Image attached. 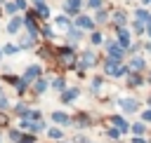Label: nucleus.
<instances>
[{
	"mask_svg": "<svg viewBox=\"0 0 151 143\" xmlns=\"http://www.w3.org/2000/svg\"><path fill=\"white\" fill-rule=\"evenodd\" d=\"M118 105H120L127 115L139 113V101H137V98H127V96H123V98H118Z\"/></svg>",
	"mask_w": 151,
	"mask_h": 143,
	"instance_id": "obj_1",
	"label": "nucleus"
},
{
	"mask_svg": "<svg viewBox=\"0 0 151 143\" xmlns=\"http://www.w3.org/2000/svg\"><path fill=\"white\" fill-rule=\"evenodd\" d=\"M40 75H42V68H40L38 63H33V66H28V68H26V73H24V80H26V82H35Z\"/></svg>",
	"mask_w": 151,
	"mask_h": 143,
	"instance_id": "obj_2",
	"label": "nucleus"
},
{
	"mask_svg": "<svg viewBox=\"0 0 151 143\" xmlns=\"http://www.w3.org/2000/svg\"><path fill=\"white\" fill-rule=\"evenodd\" d=\"M50 117H52V122H54V124H61V127H68V124H73L71 115H66V113H61V110H54Z\"/></svg>",
	"mask_w": 151,
	"mask_h": 143,
	"instance_id": "obj_3",
	"label": "nucleus"
},
{
	"mask_svg": "<svg viewBox=\"0 0 151 143\" xmlns=\"http://www.w3.org/2000/svg\"><path fill=\"white\" fill-rule=\"evenodd\" d=\"M111 124H113L120 134H127V131H130V122H127L123 115H113V117H111Z\"/></svg>",
	"mask_w": 151,
	"mask_h": 143,
	"instance_id": "obj_4",
	"label": "nucleus"
},
{
	"mask_svg": "<svg viewBox=\"0 0 151 143\" xmlns=\"http://www.w3.org/2000/svg\"><path fill=\"white\" fill-rule=\"evenodd\" d=\"M78 87H71V89H64L61 91V103H73L76 98H78Z\"/></svg>",
	"mask_w": 151,
	"mask_h": 143,
	"instance_id": "obj_5",
	"label": "nucleus"
},
{
	"mask_svg": "<svg viewBox=\"0 0 151 143\" xmlns=\"http://www.w3.org/2000/svg\"><path fill=\"white\" fill-rule=\"evenodd\" d=\"M120 68V59H113V56H109V61L104 63V70H106V75H116V70Z\"/></svg>",
	"mask_w": 151,
	"mask_h": 143,
	"instance_id": "obj_6",
	"label": "nucleus"
},
{
	"mask_svg": "<svg viewBox=\"0 0 151 143\" xmlns=\"http://www.w3.org/2000/svg\"><path fill=\"white\" fill-rule=\"evenodd\" d=\"M116 33H118V45L125 49V47H130V33L125 30V28H116Z\"/></svg>",
	"mask_w": 151,
	"mask_h": 143,
	"instance_id": "obj_7",
	"label": "nucleus"
},
{
	"mask_svg": "<svg viewBox=\"0 0 151 143\" xmlns=\"http://www.w3.org/2000/svg\"><path fill=\"white\" fill-rule=\"evenodd\" d=\"M21 26H24V19L14 16V19L7 23V33H12V35H14V33H19V30H21Z\"/></svg>",
	"mask_w": 151,
	"mask_h": 143,
	"instance_id": "obj_8",
	"label": "nucleus"
},
{
	"mask_svg": "<svg viewBox=\"0 0 151 143\" xmlns=\"http://www.w3.org/2000/svg\"><path fill=\"white\" fill-rule=\"evenodd\" d=\"M106 49H109V56H113V59H120V56H123V47H120L118 42H109Z\"/></svg>",
	"mask_w": 151,
	"mask_h": 143,
	"instance_id": "obj_9",
	"label": "nucleus"
},
{
	"mask_svg": "<svg viewBox=\"0 0 151 143\" xmlns=\"http://www.w3.org/2000/svg\"><path fill=\"white\" fill-rule=\"evenodd\" d=\"M130 131H132V136H144L146 134V124L139 120V122H132L130 124Z\"/></svg>",
	"mask_w": 151,
	"mask_h": 143,
	"instance_id": "obj_10",
	"label": "nucleus"
},
{
	"mask_svg": "<svg viewBox=\"0 0 151 143\" xmlns=\"http://www.w3.org/2000/svg\"><path fill=\"white\" fill-rule=\"evenodd\" d=\"M94 63H97V56H94L92 52H85V54H83V61H80L78 68H87V66H94Z\"/></svg>",
	"mask_w": 151,
	"mask_h": 143,
	"instance_id": "obj_11",
	"label": "nucleus"
},
{
	"mask_svg": "<svg viewBox=\"0 0 151 143\" xmlns=\"http://www.w3.org/2000/svg\"><path fill=\"white\" fill-rule=\"evenodd\" d=\"M47 136H50V138H52V141H57V143H59V141H64V138H66V136H64V131H61V129H59V127H50V129H47Z\"/></svg>",
	"mask_w": 151,
	"mask_h": 143,
	"instance_id": "obj_12",
	"label": "nucleus"
},
{
	"mask_svg": "<svg viewBox=\"0 0 151 143\" xmlns=\"http://www.w3.org/2000/svg\"><path fill=\"white\" fill-rule=\"evenodd\" d=\"M45 89H47V80H45V77H38V80L33 82V91H35V96H38V94H42Z\"/></svg>",
	"mask_w": 151,
	"mask_h": 143,
	"instance_id": "obj_13",
	"label": "nucleus"
},
{
	"mask_svg": "<svg viewBox=\"0 0 151 143\" xmlns=\"http://www.w3.org/2000/svg\"><path fill=\"white\" fill-rule=\"evenodd\" d=\"M80 2H83V0H66V5H64V9H66L68 14H76V12L80 9Z\"/></svg>",
	"mask_w": 151,
	"mask_h": 143,
	"instance_id": "obj_14",
	"label": "nucleus"
},
{
	"mask_svg": "<svg viewBox=\"0 0 151 143\" xmlns=\"http://www.w3.org/2000/svg\"><path fill=\"white\" fill-rule=\"evenodd\" d=\"M142 82H144V80H142L139 73H130V75H127V84H130V87H139Z\"/></svg>",
	"mask_w": 151,
	"mask_h": 143,
	"instance_id": "obj_15",
	"label": "nucleus"
},
{
	"mask_svg": "<svg viewBox=\"0 0 151 143\" xmlns=\"http://www.w3.org/2000/svg\"><path fill=\"white\" fill-rule=\"evenodd\" d=\"M21 136H24V131H21V129H9V131H7V138H9L12 143H19V141H21Z\"/></svg>",
	"mask_w": 151,
	"mask_h": 143,
	"instance_id": "obj_16",
	"label": "nucleus"
},
{
	"mask_svg": "<svg viewBox=\"0 0 151 143\" xmlns=\"http://www.w3.org/2000/svg\"><path fill=\"white\" fill-rule=\"evenodd\" d=\"M76 23H78L80 28H92V26H94V21H92L90 16H78V19H76Z\"/></svg>",
	"mask_w": 151,
	"mask_h": 143,
	"instance_id": "obj_17",
	"label": "nucleus"
},
{
	"mask_svg": "<svg viewBox=\"0 0 151 143\" xmlns=\"http://www.w3.org/2000/svg\"><path fill=\"white\" fill-rule=\"evenodd\" d=\"M52 89L61 94V91L66 89V82H64V77H54V80H52Z\"/></svg>",
	"mask_w": 151,
	"mask_h": 143,
	"instance_id": "obj_18",
	"label": "nucleus"
},
{
	"mask_svg": "<svg viewBox=\"0 0 151 143\" xmlns=\"http://www.w3.org/2000/svg\"><path fill=\"white\" fill-rule=\"evenodd\" d=\"M14 113L19 115V120H21V117H28V105H26V103H17V105H14Z\"/></svg>",
	"mask_w": 151,
	"mask_h": 143,
	"instance_id": "obj_19",
	"label": "nucleus"
},
{
	"mask_svg": "<svg viewBox=\"0 0 151 143\" xmlns=\"http://www.w3.org/2000/svg\"><path fill=\"white\" fill-rule=\"evenodd\" d=\"M113 21H116V28H123V23H125V12H113Z\"/></svg>",
	"mask_w": 151,
	"mask_h": 143,
	"instance_id": "obj_20",
	"label": "nucleus"
},
{
	"mask_svg": "<svg viewBox=\"0 0 151 143\" xmlns=\"http://www.w3.org/2000/svg\"><path fill=\"white\" fill-rule=\"evenodd\" d=\"M59 56L64 59V63H68V61L73 59V52H71L68 47H61V49H59Z\"/></svg>",
	"mask_w": 151,
	"mask_h": 143,
	"instance_id": "obj_21",
	"label": "nucleus"
},
{
	"mask_svg": "<svg viewBox=\"0 0 151 143\" xmlns=\"http://www.w3.org/2000/svg\"><path fill=\"white\" fill-rule=\"evenodd\" d=\"M134 16H137V21H146V23L151 21V14H149L146 9H137V14H134Z\"/></svg>",
	"mask_w": 151,
	"mask_h": 143,
	"instance_id": "obj_22",
	"label": "nucleus"
},
{
	"mask_svg": "<svg viewBox=\"0 0 151 143\" xmlns=\"http://www.w3.org/2000/svg\"><path fill=\"white\" fill-rule=\"evenodd\" d=\"M35 14H38V16H42V19H45V16H47V14H50V9H47V5H42V2H40V5H35Z\"/></svg>",
	"mask_w": 151,
	"mask_h": 143,
	"instance_id": "obj_23",
	"label": "nucleus"
},
{
	"mask_svg": "<svg viewBox=\"0 0 151 143\" xmlns=\"http://www.w3.org/2000/svg\"><path fill=\"white\" fill-rule=\"evenodd\" d=\"M130 68H134V70H142V68H144V59H139V56H134V59L130 61Z\"/></svg>",
	"mask_w": 151,
	"mask_h": 143,
	"instance_id": "obj_24",
	"label": "nucleus"
},
{
	"mask_svg": "<svg viewBox=\"0 0 151 143\" xmlns=\"http://www.w3.org/2000/svg\"><path fill=\"white\" fill-rule=\"evenodd\" d=\"M26 120H31V122H40L42 120V113L40 110H28V117Z\"/></svg>",
	"mask_w": 151,
	"mask_h": 143,
	"instance_id": "obj_25",
	"label": "nucleus"
},
{
	"mask_svg": "<svg viewBox=\"0 0 151 143\" xmlns=\"http://www.w3.org/2000/svg\"><path fill=\"white\" fill-rule=\"evenodd\" d=\"M106 136H109V138H111V141H118V138H120V136H123V134H120V131H118V129H116V127H111V129H106Z\"/></svg>",
	"mask_w": 151,
	"mask_h": 143,
	"instance_id": "obj_26",
	"label": "nucleus"
},
{
	"mask_svg": "<svg viewBox=\"0 0 151 143\" xmlns=\"http://www.w3.org/2000/svg\"><path fill=\"white\" fill-rule=\"evenodd\" d=\"M14 87H17V94H19V96H21V94H24V91H26V87H28V82H26V80H24V77H21V80H19V82H17V84H14Z\"/></svg>",
	"mask_w": 151,
	"mask_h": 143,
	"instance_id": "obj_27",
	"label": "nucleus"
},
{
	"mask_svg": "<svg viewBox=\"0 0 151 143\" xmlns=\"http://www.w3.org/2000/svg\"><path fill=\"white\" fill-rule=\"evenodd\" d=\"M80 38H83V33L78 28H68V40H80Z\"/></svg>",
	"mask_w": 151,
	"mask_h": 143,
	"instance_id": "obj_28",
	"label": "nucleus"
},
{
	"mask_svg": "<svg viewBox=\"0 0 151 143\" xmlns=\"http://www.w3.org/2000/svg\"><path fill=\"white\" fill-rule=\"evenodd\" d=\"M21 143H38V136L35 134H24L21 136Z\"/></svg>",
	"mask_w": 151,
	"mask_h": 143,
	"instance_id": "obj_29",
	"label": "nucleus"
},
{
	"mask_svg": "<svg viewBox=\"0 0 151 143\" xmlns=\"http://www.w3.org/2000/svg\"><path fill=\"white\" fill-rule=\"evenodd\" d=\"M54 23H57L59 28H68V19H66V16H57V21H54Z\"/></svg>",
	"mask_w": 151,
	"mask_h": 143,
	"instance_id": "obj_30",
	"label": "nucleus"
},
{
	"mask_svg": "<svg viewBox=\"0 0 151 143\" xmlns=\"http://www.w3.org/2000/svg\"><path fill=\"white\" fill-rule=\"evenodd\" d=\"M5 9H7L9 14H14V12L19 9V5H17V0H14V2H7V5H5Z\"/></svg>",
	"mask_w": 151,
	"mask_h": 143,
	"instance_id": "obj_31",
	"label": "nucleus"
},
{
	"mask_svg": "<svg viewBox=\"0 0 151 143\" xmlns=\"http://www.w3.org/2000/svg\"><path fill=\"white\" fill-rule=\"evenodd\" d=\"M101 82H104V77H94V80H92V84H90V87H92V91H97V89L101 87Z\"/></svg>",
	"mask_w": 151,
	"mask_h": 143,
	"instance_id": "obj_32",
	"label": "nucleus"
},
{
	"mask_svg": "<svg viewBox=\"0 0 151 143\" xmlns=\"http://www.w3.org/2000/svg\"><path fill=\"white\" fill-rule=\"evenodd\" d=\"M142 122H144V124H151V108L142 113Z\"/></svg>",
	"mask_w": 151,
	"mask_h": 143,
	"instance_id": "obj_33",
	"label": "nucleus"
},
{
	"mask_svg": "<svg viewBox=\"0 0 151 143\" xmlns=\"http://www.w3.org/2000/svg\"><path fill=\"white\" fill-rule=\"evenodd\" d=\"M125 75H130V73H127V68H125V66H120V68L116 70V75H113V77H125Z\"/></svg>",
	"mask_w": 151,
	"mask_h": 143,
	"instance_id": "obj_34",
	"label": "nucleus"
},
{
	"mask_svg": "<svg viewBox=\"0 0 151 143\" xmlns=\"http://www.w3.org/2000/svg\"><path fill=\"white\" fill-rule=\"evenodd\" d=\"M87 7H92V9H101V0H87Z\"/></svg>",
	"mask_w": 151,
	"mask_h": 143,
	"instance_id": "obj_35",
	"label": "nucleus"
},
{
	"mask_svg": "<svg viewBox=\"0 0 151 143\" xmlns=\"http://www.w3.org/2000/svg\"><path fill=\"white\" fill-rule=\"evenodd\" d=\"M2 52H5V54H14V52H17V45H5Z\"/></svg>",
	"mask_w": 151,
	"mask_h": 143,
	"instance_id": "obj_36",
	"label": "nucleus"
},
{
	"mask_svg": "<svg viewBox=\"0 0 151 143\" xmlns=\"http://www.w3.org/2000/svg\"><path fill=\"white\" fill-rule=\"evenodd\" d=\"M130 143H149V141H146L144 136H132V138H130Z\"/></svg>",
	"mask_w": 151,
	"mask_h": 143,
	"instance_id": "obj_37",
	"label": "nucleus"
},
{
	"mask_svg": "<svg viewBox=\"0 0 151 143\" xmlns=\"http://www.w3.org/2000/svg\"><path fill=\"white\" fill-rule=\"evenodd\" d=\"M101 42V33H92V45H99Z\"/></svg>",
	"mask_w": 151,
	"mask_h": 143,
	"instance_id": "obj_38",
	"label": "nucleus"
},
{
	"mask_svg": "<svg viewBox=\"0 0 151 143\" xmlns=\"http://www.w3.org/2000/svg\"><path fill=\"white\" fill-rule=\"evenodd\" d=\"M9 108V103H7V98L5 96H0V110H7Z\"/></svg>",
	"mask_w": 151,
	"mask_h": 143,
	"instance_id": "obj_39",
	"label": "nucleus"
},
{
	"mask_svg": "<svg viewBox=\"0 0 151 143\" xmlns=\"http://www.w3.org/2000/svg\"><path fill=\"white\" fill-rule=\"evenodd\" d=\"M132 28H134V30H137V33H144V26H142V23H139V21H134V23H132Z\"/></svg>",
	"mask_w": 151,
	"mask_h": 143,
	"instance_id": "obj_40",
	"label": "nucleus"
},
{
	"mask_svg": "<svg viewBox=\"0 0 151 143\" xmlns=\"http://www.w3.org/2000/svg\"><path fill=\"white\" fill-rule=\"evenodd\" d=\"M97 21H106V12H97Z\"/></svg>",
	"mask_w": 151,
	"mask_h": 143,
	"instance_id": "obj_41",
	"label": "nucleus"
},
{
	"mask_svg": "<svg viewBox=\"0 0 151 143\" xmlns=\"http://www.w3.org/2000/svg\"><path fill=\"white\" fill-rule=\"evenodd\" d=\"M73 143H87V138H85V136H76V138H73Z\"/></svg>",
	"mask_w": 151,
	"mask_h": 143,
	"instance_id": "obj_42",
	"label": "nucleus"
},
{
	"mask_svg": "<svg viewBox=\"0 0 151 143\" xmlns=\"http://www.w3.org/2000/svg\"><path fill=\"white\" fill-rule=\"evenodd\" d=\"M146 103H149V108H151V96H149V98H146Z\"/></svg>",
	"mask_w": 151,
	"mask_h": 143,
	"instance_id": "obj_43",
	"label": "nucleus"
},
{
	"mask_svg": "<svg viewBox=\"0 0 151 143\" xmlns=\"http://www.w3.org/2000/svg\"><path fill=\"white\" fill-rule=\"evenodd\" d=\"M33 2H35V5H40V2H42V0H33Z\"/></svg>",
	"mask_w": 151,
	"mask_h": 143,
	"instance_id": "obj_44",
	"label": "nucleus"
},
{
	"mask_svg": "<svg viewBox=\"0 0 151 143\" xmlns=\"http://www.w3.org/2000/svg\"><path fill=\"white\" fill-rule=\"evenodd\" d=\"M142 2H144V5H149V2H151V0H142Z\"/></svg>",
	"mask_w": 151,
	"mask_h": 143,
	"instance_id": "obj_45",
	"label": "nucleus"
},
{
	"mask_svg": "<svg viewBox=\"0 0 151 143\" xmlns=\"http://www.w3.org/2000/svg\"><path fill=\"white\" fill-rule=\"evenodd\" d=\"M146 33H149V35H151V26H149V28H146Z\"/></svg>",
	"mask_w": 151,
	"mask_h": 143,
	"instance_id": "obj_46",
	"label": "nucleus"
},
{
	"mask_svg": "<svg viewBox=\"0 0 151 143\" xmlns=\"http://www.w3.org/2000/svg\"><path fill=\"white\" fill-rule=\"evenodd\" d=\"M0 59H2V49H0Z\"/></svg>",
	"mask_w": 151,
	"mask_h": 143,
	"instance_id": "obj_47",
	"label": "nucleus"
},
{
	"mask_svg": "<svg viewBox=\"0 0 151 143\" xmlns=\"http://www.w3.org/2000/svg\"><path fill=\"white\" fill-rule=\"evenodd\" d=\"M149 82H151V75H149Z\"/></svg>",
	"mask_w": 151,
	"mask_h": 143,
	"instance_id": "obj_48",
	"label": "nucleus"
},
{
	"mask_svg": "<svg viewBox=\"0 0 151 143\" xmlns=\"http://www.w3.org/2000/svg\"><path fill=\"white\" fill-rule=\"evenodd\" d=\"M0 96H2V89H0Z\"/></svg>",
	"mask_w": 151,
	"mask_h": 143,
	"instance_id": "obj_49",
	"label": "nucleus"
},
{
	"mask_svg": "<svg viewBox=\"0 0 151 143\" xmlns=\"http://www.w3.org/2000/svg\"><path fill=\"white\" fill-rule=\"evenodd\" d=\"M87 143H90V141H87Z\"/></svg>",
	"mask_w": 151,
	"mask_h": 143,
	"instance_id": "obj_50",
	"label": "nucleus"
},
{
	"mask_svg": "<svg viewBox=\"0 0 151 143\" xmlns=\"http://www.w3.org/2000/svg\"><path fill=\"white\" fill-rule=\"evenodd\" d=\"M19 143H21V141H19Z\"/></svg>",
	"mask_w": 151,
	"mask_h": 143,
	"instance_id": "obj_51",
	"label": "nucleus"
},
{
	"mask_svg": "<svg viewBox=\"0 0 151 143\" xmlns=\"http://www.w3.org/2000/svg\"><path fill=\"white\" fill-rule=\"evenodd\" d=\"M149 143H151V141H149Z\"/></svg>",
	"mask_w": 151,
	"mask_h": 143,
	"instance_id": "obj_52",
	"label": "nucleus"
}]
</instances>
